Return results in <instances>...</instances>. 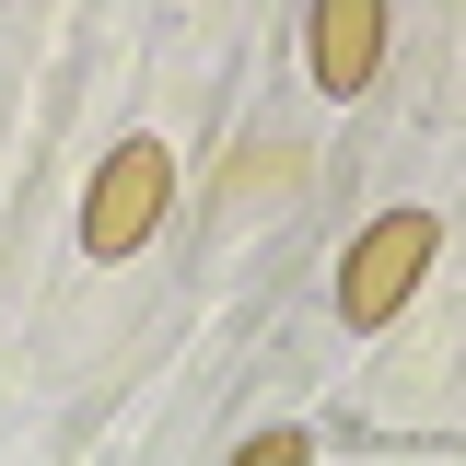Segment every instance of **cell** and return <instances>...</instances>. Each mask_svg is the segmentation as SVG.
Wrapping results in <instances>:
<instances>
[{
	"label": "cell",
	"mask_w": 466,
	"mask_h": 466,
	"mask_svg": "<svg viewBox=\"0 0 466 466\" xmlns=\"http://www.w3.org/2000/svg\"><path fill=\"white\" fill-rule=\"evenodd\" d=\"M373 58H385V0H315V82L339 106L373 82Z\"/></svg>",
	"instance_id": "obj_3"
},
{
	"label": "cell",
	"mask_w": 466,
	"mask_h": 466,
	"mask_svg": "<svg viewBox=\"0 0 466 466\" xmlns=\"http://www.w3.org/2000/svg\"><path fill=\"white\" fill-rule=\"evenodd\" d=\"M164 198H175V152H164V140H116L106 164H94V187H82V245H94V257L152 245Z\"/></svg>",
	"instance_id": "obj_1"
},
{
	"label": "cell",
	"mask_w": 466,
	"mask_h": 466,
	"mask_svg": "<svg viewBox=\"0 0 466 466\" xmlns=\"http://www.w3.org/2000/svg\"><path fill=\"white\" fill-rule=\"evenodd\" d=\"M431 245H443V222H431V210H385V222L350 245V268H339V315H350V327H385L408 291H420Z\"/></svg>",
	"instance_id": "obj_2"
}]
</instances>
